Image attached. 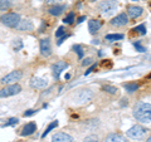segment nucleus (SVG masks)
<instances>
[{
    "mask_svg": "<svg viewBox=\"0 0 151 142\" xmlns=\"http://www.w3.org/2000/svg\"><path fill=\"white\" fill-rule=\"evenodd\" d=\"M82 142H100V141H98V138L97 137H94V136H88Z\"/></svg>",
    "mask_w": 151,
    "mask_h": 142,
    "instance_id": "30",
    "label": "nucleus"
},
{
    "mask_svg": "<svg viewBox=\"0 0 151 142\" xmlns=\"http://www.w3.org/2000/svg\"><path fill=\"white\" fill-rule=\"evenodd\" d=\"M15 29L20 30V32H32L34 29V25H33V23L30 20H28V19H24V20H20V23L18 24V27Z\"/></svg>",
    "mask_w": 151,
    "mask_h": 142,
    "instance_id": "14",
    "label": "nucleus"
},
{
    "mask_svg": "<svg viewBox=\"0 0 151 142\" xmlns=\"http://www.w3.org/2000/svg\"><path fill=\"white\" fill-rule=\"evenodd\" d=\"M92 98V92L88 91V89H82V91H79L74 94V103H77V105H82V103H86L88 102L89 99Z\"/></svg>",
    "mask_w": 151,
    "mask_h": 142,
    "instance_id": "6",
    "label": "nucleus"
},
{
    "mask_svg": "<svg viewBox=\"0 0 151 142\" xmlns=\"http://www.w3.org/2000/svg\"><path fill=\"white\" fill-rule=\"evenodd\" d=\"M35 112H37L35 110H28L27 112H24V117H30V116L34 115Z\"/></svg>",
    "mask_w": 151,
    "mask_h": 142,
    "instance_id": "32",
    "label": "nucleus"
},
{
    "mask_svg": "<svg viewBox=\"0 0 151 142\" xmlns=\"http://www.w3.org/2000/svg\"><path fill=\"white\" fill-rule=\"evenodd\" d=\"M13 47H14V49H15V52H18L19 49H22V48H23V43H22V40L19 39V38H17V39H14V42H13Z\"/></svg>",
    "mask_w": 151,
    "mask_h": 142,
    "instance_id": "25",
    "label": "nucleus"
},
{
    "mask_svg": "<svg viewBox=\"0 0 151 142\" xmlns=\"http://www.w3.org/2000/svg\"><path fill=\"white\" fill-rule=\"evenodd\" d=\"M19 122L18 118H10V120H8L6 122H4V123H0V127H8V126H13V125H17Z\"/></svg>",
    "mask_w": 151,
    "mask_h": 142,
    "instance_id": "22",
    "label": "nucleus"
},
{
    "mask_svg": "<svg viewBox=\"0 0 151 142\" xmlns=\"http://www.w3.org/2000/svg\"><path fill=\"white\" fill-rule=\"evenodd\" d=\"M35 131H37V125L34 122H29V123H27L24 127H23L20 135L22 136H30V135L34 133Z\"/></svg>",
    "mask_w": 151,
    "mask_h": 142,
    "instance_id": "15",
    "label": "nucleus"
},
{
    "mask_svg": "<svg viewBox=\"0 0 151 142\" xmlns=\"http://www.w3.org/2000/svg\"><path fill=\"white\" fill-rule=\"evenodd\" d=\"M52 142H74V140L72 136L65 133V132H57L52 137Z\"/></svg>",
    "mask_w": 151,
    "mask_h": 142,
    "instance_id": "10",
    "label": "nucleus"
},
{
    "mask_svg": "<svg viewBox=\"0 0 151 142\" xmlns=\"http://www.w3.org/2000/svg\"><path fill=\"white\" fill-rule=\"evenodd\" d=\"M89 1H96V0H89Z\"/></svg>",
    "mask_w": 151,
    "mask_h": 142,
    "instance_id": "39",
    "label": "nucleus"
},
{
    "mask_svg": "<svg viewBox=\"0 0 151 142\" xmlns=\"http://www.w3.org/2000/svg\"><path fill=\"white\" fill-rule=\"evenodd\" d=\"M103 91L107 92V93H110V94H116L119 89H117L116 87H113V86H105V87H103Z\"/></svg>",
    "mask_w": 151,
    "mask_h": 142,
    "instance_id": "26",
    "label": "nucleus"
},
{
    "mask_svg": "<svg viewBox=\"0 0 151 142\" xmlns=\"http://www.w3.org/2000/svg\"><path fill=\"white\" fill-rule=\"evenodd\" d=\"M135 48L137 49L139 52H146V49H145L144 47H142V45H141V44L139 43V42H137V43H135Z\"/></svg>",
    "mask_w": 151,
    "mask_h": 142,
    "instance_id": "31",
    "label": "nucleus"
},
{
    "mask_svg": "<svg viewBox=\"0 0 151 142\" xmlns=\"http://www.w3.org/2000/svg\"><path fill=\"white\" fill-rule=\"evenodd\" d=\"M48 86V80L45 78H39V77H33L30 79V87L33 88H38V89H42V88H45Z\"/></svg>",
    "mask_w": 151,
    "mask_h": 142,
    "instance_id": "12",
    "label": "nucleus"
},
{
    "mask_svg": "<svg viewBox=\"0 0 151 142\" xmlns=\"http://www.w3.org/2000/svg\"><path fill=\"white\" fill-rule=\"evenodd\" d=\"M73 20H74V14L73 13H69L68 15L63 19V23H64V24H72Z\"/></svg>",
    "mask_w": 151,
    "mask_h": 142,
    "instance_id": "27",
    "label": "nucleus"
},
{
    "mask_svg": "<svg viewBox=\"0 0 151 142\" xmlns=\"http://www.w3.org/2000/svg\"><path fill=\"white\" fill-rule=\"evenodd\" d=\"M132 32L139 33V34H141V35H145V34H146V27H145L144 24H141V25H139V27L134 28V29H132Z\"/></svg>",
    "mask_w": 151,
    "mask_h": 142,
    "instance_id": "23",
    "label": "nucleus"
},
{
    "mask_svg": "<svg viewBox=\"0 0 151 142\" xmlns=\"http://www.w3.org/2000/svg\"><path fill=\"white\" fill-rule=\"evenodd\" d=\"M68 68V63L63 62V60H59V62H57L55 64H53V67H52V70H53V75L55 79L59 78L60 73L63 72V70H65Z\"/></svg>",
    "mask_w": 151,
    "mask_h": 142,
    "instance_id": "9",
    "label": "nucleus"
},
{
    "mask_svg": "<svg viewBox=\"0 0 151 142\" xmlns=\"http://www.w3.org/2000/svg\"><path fill=\"white\" fill-rule=\"evenodd\" d=\"M63 35H65V30H64L63 27H59L58 30L55 32V38H58V39H59V38H62Z\"/></svg>",
    "mask_w": 151,
    "mask_h": 142,
    "instance_id": "28",
    "label": "nucleus"
},
{
    "mask_svg": "<svg viewBox=\"0 0 151 142\" xmlns=\"http://www.w3.org/2000/svg\"><path fill=\"white\" fill-rule=\"evenodd\" d=\"M68 37H69V34H65V35H63L62 38H59V40H58V44H62V43H63V40H64V39H67Z\"/></svg>",
    "mask_w": 151,
    "mask_h": 142,
    "instance_id": "34",
    "label": "nucleus"
},
{
    "mask_svg": "<svg viewBox=\"0 0 151 142\" xmlns=\"http://www.w3.org/2000/svg\"><path fill=\"white\" fill-rule=\"evenodd\" d=\"M20 20H22L20 16H19V14H17V13H6L0 18L1 24H4L8 28H17L18 24L20 23Z\"/></svg>",
    "mask_w": 151,
    "mask_h": 142,
    "instance_id": "2",
    "label": "nucleus"
},
{
    "mask_svg": "<svg viewBox=\"0 0 151 142\" xmlns=\"http://www.w3.org/2000/svg\"><path fill=\"white\" fill-rule=\"evenodd\" d=\"M93 68H96V65H94V64H93V65H92V67H91V68H89V69L87 70V72H86V73H84V75H88V74H89V73H91V72H92V70H93Z\"/></svg>",
    "mask_w": 151,
    "mask_h": 142,
    "instance_id": "35",
    "label": "nucleus"
},
{
    "mask_svg": "<svg viewBox=\"0 0 151 142\" xmlns=\"http://www.w3.org/2000/svg\"><path fill=\"white\" fill-rule=\"evenodd\" d=\"M47 3H57V1H59V0H45Z\"/></svg>",
    "mask_w": 151,
    "mask_h": 142,
    "instance_id": "36",
    "label": "nucleus"
},
{
    "mask_svg": "<svg viewBox=\"0 0 151 142\" xmlns=\"http://www.w3.org/2000/svg\"><path fill=\"white\" fill-rule=\"evenodd\" d=\"M10 0H0V10L4 11V10H8L10 8Z\"/></svg>",
    "mask_w": 151,
    "mask_h": 142,
    "instance_id": "21",
    "label": "nucleus"
},
{
    "mask_svg": "<svg viewBox=\"0 0 151 142\" xmlns=\"http://www.w3.org/2000/svg\"><path fill=\"white\" fill-rule=\"evenodd\" d=\"M58 126V121H53V122H50V123L48 125V127L45 128V131L43 132V135H42V138H45V136L49 133V132L53 130V128H55V127Z\"/></svg>",
    "mask_w": 151,
    "mask_h": 142,
    "instance_id": "19",
    "label": "nucleus"
},
{
    "mask_svg": "<svg viewBox=\"0 0 151 142\" xmlns=\"http://www.w3.org/2000/svg\"><path fill=\"white\" fill-rule=\"evenodd\" d=\"M127 23H129V15H126L125 13H121L111 20V25H113V27H125Z\"/></svg>",
    "mask_w": 151,
    "mask_h": 142,
    "instance_id": "8",
    "label": "nucleus"
},
{
    "mask_svg": "<svg viewBox=\"0 0 151 142\" xmlns=\"http://www.w3.org/2000/svg\"><path fill=\"white\" fill-rule=\"evenodd\" d=\"M119 6V4H117L116 0H106V1H103L100 4V6L98 9L101 10V13L103 15H111Z\"/></svg>",
    "mask_w": 151,
    "mask_h": 142,
    "instance_id": "4",
    "label": "nucleus"
},
{
    "mask_svg": "<svg viewBox=\"0 0 151 142\" xmlns=\"http://www.w3.org/2000/svg\"><path fill=\"white\" fill-rule=\"evenodd\" d=\"M134 116L141 123H149L151 121V105L146 102H139L134 108Z\"/></svg>",
    "mask_w": 151,
    "mask_h": 142,
    "instance_id": "1",
    "label": "nucleus"
},
{
    "mask_svg": "<svg viewBox=\"0 0 151 142\" xmlns=\"http://www.w3.org/2000/svg\"><path fill=\"white\" fill-rule=\"evenodd\" d=\"M124 38L122 34H108L106 35V40H120Z\"/></svg>",
    "mask_w": 151,
    "mask_h": 142,
    "instance_id": "24",
    "label": "nucleus"
},
{
    "mask_svg": "<svg viewBox=\"0 0 151 142\" xmlns=\"http://www.w3.org/2000/svg\"><path fill=\"white\" fill-rule=\"evenodd\" d=\"M64 9H65V5H54V6H50L48 11H49L50 15L58 16L64 11Z\"/></svg>",
    "mask_w": 151,
    "mask_h": 142,
    "instance_id": "18",
    "label": "nucleus"
},
{
    "mask_svg": "<svg viewBox=\"0 0 151 142\" xmlns=\"http://www.w3.org/2000/svg\"><path fill=\"white\" fill-rule=\"evenodd\" d=\"M73 49H74L76 52H77L78 58H82V57H83V50H82L81 47H79V45H74V47H73Z\"/></svg>",
    "mask_w": 151,
    "mask_h": 142,
    "instance_id": "29",
    "label": "nucleus"
},
{
    "mask_svg": "<svg viewBox=\"0 0 151 142\" xmlns=\"http://www.w3.org/2000/svg\"><path fill=\"white\" fill-rule=\"evenodd\" d=\"M147 133V130L145 128V127L140 126V125H136V126H132L131 128L126 132L127 137H130V138H134V140H141L144 138Z\"/></svg>",
    "mask_w": 151,
    "mask_h": 142,
    "instance_id": "3",
    "label": "nucleus"
},
{
    "mask_svg": "<svg viewBox=\"0 0 151 142\" xmlns=\"http://www.w3.org/2000/svg\"><path fill=\"white\" fill-rule=\"evenodd\" d=\"M22 77H23L22 70H14V72L9 73L4 78H1L0 82H1L3 84H13V83H17V80H19Z\"/></svg>",
    "mask_w": 151,
    "mask_h": 142,
    "instance_id": "7",
    "label": "nucleus"
},
{
    "mask_svg": "<svg viewBox=\"0 0 151 142\" xmlns=\"http://www.w3.org/2000/svg\"><path fill=\"white\" fill-rule=\"evenodd\" d=\"M84 19H86V18H84V16H81V18H79V19H78V23H82V22L84 20Z\"/></svg>",
    "mask_w": 151,
    "mask_h": 142,
    "instance_id": "37",
    "label": "nucleus"
},
{
    "mask_svg": "<svg viewBox=\"0 0 151 142\" xmlns=\"http://www.w3.org/2000/svg\"><path fill=\"white\" fill-rule=\"evenodd\" d=\"M92 62H93V60H92V58H86V59H84L83 62H82V64L84 65V67H86V65H89V64H91Z\"/></svg>",
    "mask_w": 151,
    "mask_h": 142,
    "instance_id": "33",
    "label": "nucleus"
},
{
    "mask_svg": "<svg viewBox=\"0 0 151 142\" xmlns=\"http://www.w3.org/2000/svg\"><path fill=\"white\" fill-rule=\"evenodd\" d=\"M39 47H40V53L44 57H49L50 53H52V47H50V42L48 38H45V39H42L40 43H39Z\"/></svg>",
    "mask_w": 151,
    "mask_h": 142,
    "instance_id": "11",
    "label": "nucleus"
},
{
    "mask_svg": "<svg viewBox=\"0 0 151 142\" xmlns=\"http://www.w3.org/2000/svg\"><path fill=\"white\" fill-rule=\"evenodd\" d=\"M101 28V23L100 20H96V19H91V20L88 22V30L91 34H96V33L100 30Z\"/></svg>",
    "mask_w": 151,
    "mask_h": 142,
    "instance_id": "17",
    "label": "nucleus"
},
{
    "mask_svg": "<svg viewBox=\"0 0 151 142\" xmlns=\"http://www.w3.org/2000/svg\"><path fill=\"white\" fill-rule=\"evenodd\" d=\"M105 142H127V140L125 136H122L120 133H110L106 137Z\"/></svg>",
    "mask_w": 151,
    "mask_h": 142,
    "instance_id": "16",
    "label": "nucleus"
},
{
    "mask_svg": "<svg viewBox=\"0 0 151 142\" xmlns=\"http://www.w3.org/2000/svg\"><path fill=\"white\" fill-rule=\"evenodd\" d=\"M144 13V9L141 6H136V5H130L129 8H127V15H129L130 18L132 19H136L142 15Z\"/></svg>",
    "mask_w": 151,
    "mask_h": 142,
    "instance_id": "13",
    "label": "nucleus"
},
{
    "mask_svg": "<svg viewBox=\"0 0 151 142\" xmlns=\"http://www.w3.org/2000/svg\"><path fill=\"white\" fill-rule=\"evenodd\" d=\"M124 87H125L126 91H129V92H135V91H137V89H139V84H137V83H125Z\"/></svg>",
    "mask_w": 151,
    "mask_h": 142,
    "instance_id": "20",
    "label": "nucleus"
},
{
    "mask_svg": "<svg viewBox=\"0 0 151 142\" xmlns=\"http://www.w3.org/2000/svg\"><path fill=\"white\" fill-rule=\"evenodd\" d=\"M146 142H151V137H149V138H147V141H146Z\"/></svg>",
    "mask_w": 151,
    "mask_h": 142,
    "instance_id": "38",
    "label": "nucleus"
},
{
    "mask_svg": "<svg viewBox=\"0 0 151 142\" xmlns=\"http://www.w3.org/2000/svg\"><path fill=\"white\" fill-rule=\"evenodd\" d=\"M20 91H22V87L19 86L18 83L8 84V86H6L5 88L0 89V98L14 96V94H18V93H20Z\"/></svg>",
    "mask_w": 151,
    "mask_h": 142,
    "instance_id": "5",
    "label": "nucleus"
}]
</instances>
